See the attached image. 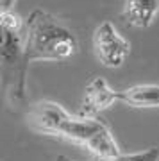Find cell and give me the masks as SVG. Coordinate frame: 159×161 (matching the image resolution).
Here are the masks:
<instances>
[{"label": "cell", "mask_w": 159, "mask_h": 161, "mask_svg": "<svg viewBox=\"0 0 159 161\" xmlns=\"http://www.w3.org/2000/svg\"><path fill=\"white\" fill-rule=\"evenodd\" d=\"M95 58L106 68H120L131 54V43L118 32L111 22H102L93 32Z\"/></svg>", "instance_id": "4"}, {"label": "cell", "mask_w": 159, "mask_h": 161, "mask_svg": "<svg viewBox=\"0 0 159 161\" xmlns=\"http://www.w3.org/2000/svg\"><path fill=\"white\" fill-rule=\"evenodd\" d=\"M97 161H159L157 149H147L141 152H132V154H120L111 159H97Z\"/></svg>", "instance_id": "8"}, {"label": "cell", "mask_w": 159, "mask_h": 161, "mask_svg": "<svg viewBox=\"0 0 159 161\" xmlns=\"http://www.w3.org/2000/svg\"><path fill=\"white\" fill-rule=\"evenodd\" d=\"M116 102H120V92L113 90L104 77L95 75V77H91V80L84 88V97L80 102L79 115L97 116L98 113L109 109Z\"/></svg>", "instance_id": "5"}, {"label": "cell", "mask_w": 159, "mask_h": 161, "mask_svg": "<svg viewBox=\"0 0 159 161\" xmlns=\"http://www.w3.org/2000/svg\"><path fill=\"white\" fill-rule=\"evenodd\" d=\"M79 52L75 34L56 16L43 9H34L25 20V59L64 63Z\"/></svg>", "instance_id": "3"}, {"label": "cell", "mask_w": 159, "mask_h": 161, "mask_svg": "<svg viewBox=\"0 0 159 161\" xmlns=\"http://www.w3.org/2000/svg\"><path fill=\"white\" fill-rule=\"evenodd\" d=\"M0 31H2V61L0 77L2 90L9 106L23 108L27 104V72L25 59V20L14 11L0 13Z\"/></svg>", "instance_id": "2"}, {"label": "cell", "mask_w": 159, "mask_h": 161, "mask_svg": "<svg viewBox=\"0 0 159 161\" xmlns=\"http://www.w3.org/2000/svg\"><path fill=\"white\" fill-rule=\"evenodd\" d=\"M27 125L41 136L72 142L98 159H111L122 154L104 120L97 116L70 115L54 100H38L32 104L27 111Z\"/></svg>", "instance_id": "1"}, {"label": "cell", "mask_w": 159, "mask_h": 161, "mask_svg": "<svg viewBox=\"0 0 159 161\" xmlns=\"http://www.w3.org/2000/svg\"><path fill=\"white\" fill-rule=\"evenodd\" d=\"M120 102L131 108H159V84H136L120 92Z\"/></svg>", "instance_id": "7"}, {"label": "cell", "mask_w": 159, "mask_h": 161, "mask_svg": "<svg viewBox=\"0 0 159 161\" xmlns=\"http://www.w3.org/2000/svg\"><path fill=\"white\" fill-rule=\"evenodd\" d=\"M159 13V0H123L122 20L134 29H147Z\"/></svg>", "instance_id": "6"}, {"label": "cell", "mask_w": 159, "mask_h": 161, "mask_svg": "<svg viewBox=\"0 0 159 161\" xmlns=\"http://www.w3.org/2000/svg\"><path fill=\"white\" fill-rule=\"evenodd\" d=\"M56 161H72V159H68L66 156H57V158H56Z\"/></svg>", "instance_id": "10"}, {"label": "cell", "mask_w": 159, "mask_h": 161, "mask_svg": "<svg viewBox=\"0 0 159 161\" xmlns=\"http://www.w3.org/2000/svg\"><path fill=\"white\" fill-rule=\"evenodd\" d=\"M16 0H0V13H7L13 11V6H14Z\"/></svg>", "instance_id": "9"}]
</instances>
